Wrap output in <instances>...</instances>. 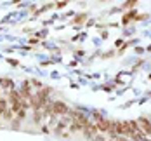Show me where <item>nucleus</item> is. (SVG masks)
<instances>
[{
	"label": "nucleus",
	"mask_w": 151,
	"mask_h": 141,
	"mask_svg": "<svg viewBox=\"0 0 151 141\" xmlns=\"http://www.w3.org/2000/svg\"><path fill=\"white\" fill-rule=\"evenodd\" d=\"M137 124H139L141 131H142L144 134H151V122L148 120V119H139Z\"/></svg>",
	"instance_id": "2"
},
{
	"label": "nucleus",
	"mask_w": 151,
	"mask_h": 141,
	"mask_svg": "<svg viewBox=\"0 0 151 141\" xmlns=\"http://www.w3.org/2000/svg\"><path fill=\"white\" fill-rule=\"evenodd\" d=\"M136 4H137V2H125V7H127V9H132Z\"/></svg>",
	"instance_id": "3"
},
{
	"label": "nucleus",
	"mask_w": 151,
	"mask_h": 141,
	"mask_svg": "<svg viewBox=\"0 0 151 141\" xmlns=\"http://www.w3.org/2000/svg\"><path fill=\"white\" fill-rule=\"evenodd\" d=\"M52 113L58 117V115H64V113H70V108L64 105V103H61V101H56V103H52Z\"/></svg>",
	"instance_id": "1"
}]
</instances>
